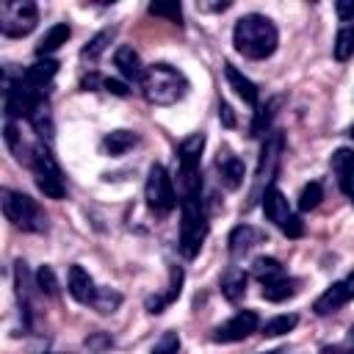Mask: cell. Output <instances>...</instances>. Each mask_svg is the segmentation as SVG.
Here are the masks:
<instances>
[{"instance_id":"16","label":"cell","mask_w":354,"mask_h":354,"mask_svg":"<svg viewBox=\"0 0 354 354\" xmlns=\"http://www.w3.org/2000/svg\"><path fill=\"white\" fill-rule=\"evenodd\" d=\"M66 290H69V296H72L75 301H80V304H91V299H94V293H97L94 279L88 277V271H86L83 266H72V268H69Z\"/></svg>"},{"instance_id":"27","label":"cell","mask_w":354,"mask_h":354,"mask_svg":"<svg viewBox=\"0 0 354 354\" xmlns=\"http://www.w3.org/2000/svg\"><path fill=\"white\" fill-rule=\"evenodd\" d=\"M113 36H116V28H105V30H100V33H97L86 47H83L80 58H83V61H88V64H91V61H97V58L105 53V47L113 41Z\"/></svg>"},{"instance_id":"20","label":"cell","mask_w":354,"mask_h":354,"mask_svg":"<svg viewBox=\"0 0 354 354\" xmlns=\"http://www.w3.org/2000/svg\"><path fill=\"white\" fill-rule=\"evenodd\" d=\"M55 72H58V61H53V58H39L33 66H28L25 72H22V83H28L30 88H36V91H41L53 77H55Z\"/></svg>"},{"instance_id":"7","label":"cell","mask_w":354,"mask_h":354,"mask_svg":"<svg viewBox=\"0 0 354 354\" xmlns=\"http://www.w3.org/2000/svg\"><path fill=\"white\" fill-rule=\"evenodd\" d=\"M279 158H282V133L279 130H268L263 149H260V160H257V174H254V188H252V199L249 205H254L257 199H263V194L274 185V174L279 169Z\"/></svg>"},{"instance_id":"22","label":"cell","mask_w":354,"mask_h":354,"mask_svg":"<svg viewBox=\"0 0 354 354\" xmlns=\"http://www.w3.org/2000/svg\"><path fill=\"white\" fill-rule=\"evenodd\" d=\"M69 36H72V30H69L66 22H58V25L47 28V33H44V36L39 39V44H36V55H39V58H47V55L55 53L61 44H66Z\"/></svg>"},{"instance_id":"32","label":"cell","mask_w":354,"mask_h":354,"mask_svg":"<svg viewBox=\"0 0 354 354\" xmlns=\"http://www.w3.org/2000/svg\"><path fill=\"white\" fill-rule=\"evenodd\" d=\"M321 196H324L321 183H307V185L301 188V194H299V210H313V207H318Z\"/></svg>"},{"instance_id":"37","label":"cell","mask_w":354,"mask_h":354,"mask_svg":"<svg viewBox=\"0 0 354 354\" xmlns=\"http://www.w3.org/2000/svg\"><path fill=\"white\" fill-rule=\"evenodd\" d=\"M321 354H354V343H340V346H324Z\"/></svg>"},{"instance_id":"35","label":"cell","mask_w":354,"mask_h":354,"mask_svg":"<svg viewBox=\"0 0 354 354\" xmlns=\"http://www.w3.org/2000/svg\"><path fill=\"white\" fill-rule=\"evenodd\" d=\"M149 14H155V17H166V19H171V22H183V8H180V3H149Z\"/></svg>"},{"instance_id":"41","label":"cell","mask_w":354,"mask_h":354,"mask_svg":"<svg viewBox=\"0 0 354 354\" xmlns=\"http://www.w3.org/2000/svg\"><path fill=\"white\" fill-rule=\"evenodd\" d=\"M343 282H346V290H348V296L354 299V271H351V274H348V277H346Z\"/></svg>"},{"instance_id":"42","label":"cell","mask_w":354,"mask_h":354,"mask_svg":"<svg viewBox=\"0 0 354 354\" xmlns=\"http://www.w3.org/2000/svg\"><path fill=\"white\" fill-rule=\"evenodd\" d=\"M266 354H288L285 348H274V351H266Z\"/></svg>"},{"instance_id":"44","label":"cell","mask_w":354,"mask_h":354,"mask_svg":"<svg viewBox=\"0 0 354 354\" xmlns=\"http://www.w3.org/2000/svg\"><path fill=\"white\" fill-rule=\"evenodd\" d=\"M348 136H351V138H354V124H351V127H348Z\"/></svg>"},{"instance_id":"9","label":"cell","mask_w":354,"mask_h":354,"mask_svg":"<svg viewBox=\"0 0 354 354\" xmlns=\"http://www.w3.org/2000/svg\"><path fill=\"white\" fill-rule=\"evenodd\" d=\"M39 22V11L33 3H3V17H0V30L8 39H22L28 36Z\"/></svg>"},{"instance_id":"15","label":"cell","mask_w":354,"mask_h":354,"mask_svg":"<svg viewBox=\"0 0 354 354\" xmlns=\"http://www.w3.org/2000/svg\"><path fill=\"white\" fill-rule=\"evenodd\" d=\"M263 232L257 230V227H252V224H238L232 232H230V238H227V243H230V254L232 257H243L246 252H252L257 243H263Z\"/></svg>"},{"instance_id":"12","label":"cell","mask_w":354,"mask_h":354,"mask_svg":"<svg viewBox=\"0 0 354 354\" xmlns=\"http://www.w3.org/2000/svg\"><path fill=\"white\" fill-rule=\"evenodd\" d=\"M113 64L119 69V75L127 80V83H144V75H147V66L141 64L138 53L127 44H122L116 53H113Z\"/></svg>"},{"instance_id":"45","label":"cell","mask_w":354,"mask_h":354,"mask_svg":"<svg viewBox=\"0 0 354 354\" xmlns=\"http://www.w3.org/2000/svg\"><path fill=\"white\" fill-rule=\"evenodd\" d=\"M351 202H354V196H351Z\"/></svg>"},{"instance_id":"28","label":"cell","mask_w":354,"mask_h":354,"mask_svg":"<svg viewBox=\"0 0 354 354\" xmlns=\"http://www.w3.org/2000/svg\"><path fill=\"white\" fill-rule=\"evenodd\" d=\"M252 274H254L263 285H268V282H274V279L285 277V274H282L279 260H274V257H257V260L252 263Z\"/></svg>"},{"instance_id":"1","label":"cell","mask_w":354,"mask_h":354,"mask_svg":"<svg viewBox=\"0 0 354 354\" xmlns=\"http://www.w3.org/2000/svg\"><path fill=\"white\" fill-rule=\"evenodd\" d=\"M232 44H235V50L243 58L263 61V58L274 55V50L279 44V33H277V25L268 17H263V14H246L232 28Z\"/></svg>"},{"instance_id":"18","label":"cell","mask_w":354,"mask_h":354,"mask_svg":"<svg viewBox=\"0 0 354 354\" xmlns=\"http://www.w3.org/2000/svg\"><path fill=\"white\" fill-rule=\"evenodd\" d=\"M263 210H266V218L268 221H274L279 230L288 224V218L293 216L290 213V207H288V199H285V194L277 188V185H271L266 194H263Z\"/></svg>"},{"instance_id":"2","label":"cell","mask_w":354,"mask_h":354,"mask_svg":"<svg viewBox=\"0 0 354 354\" xmlns=\"http://www.w3.org/2000/svg\"><path fill=\"white\" fill-rule=\"evenodd\" d=\"M141 88L152 105H174L188 94V80L171 64H152L147 66Z\"/></svg>"},{"instance_id":"17","label":"cell","mask_w":354,"mask_h":354,"mask_svg":"<svg viewBox=\"0 0 354 354\" xmlns=\"http://www.w3.org/2000/svg\"><path fill=\"white\" fill-rule=\"evenodd\" d=\"M351 301V296H348V290H346V282L340 279V282H332L318 299H315V304H313V310H315V315H332V313H337L343 304H348Z\"/></svg>"},{"instance_id":"4","label":"cell","mask_w":354,"mask_h":354,"mask_svg":"<svg viewBox=\"0 0 354 354\" xmlns=\"http://www.w3.org/2000/svg\"><path fill=\"white\" fill-rule=\"evenodd\" d=\"M3 213L6 218L22 230V232H44L47 230V216L44 210L39 207L36 199H30L28 194L22 191H11V188H3Z\"/></svg>"},{"instance_id":"3","label":"cell","mask_w":354,"mask_h":354,"mask_svg":"<svg viewBox=\"0 0 354 354\" xmlns=\"http://www.w3.org/2000/svg\"><path fill=\"white\" fill-rule=\"evenodd\" d=\"M207 238V213L202 207L199 196H185L183 199V213H180V252L183 257H196L202 243Z\"/></svg>"},{"instance_id":"25","label":"cell","mask_w":354,"mask_h":354,"mask_svg":"<svg viewBox=\"0 0 354 354\" xmlns=\"http://www.w3.org/2000/svg\"><path fill=\"white\" fill-rule=\"evenodd\" d=\"M296 290H299V279H293V277H279V279L263 285V299H268V301H285V299L296 296Z\"/></svg>"},{"instance_id":"19","label":"cell","mask_w":354,"mask_h":354,"mask_svg":"<svg viewBox=\"0 0 354 354\" xmlns=\"http://www.w3.org/2000/svg\"><path fill=\"white\" fill-rule=\"evenodd\" d=\"M180 290H183V268H180V266H171V268H169V288H166L163 293H158V296H149V299H147V310H149V313H163L166 304L177 301Z\"/></svg>"},{"instance_id":"33","label":"cell","mask_w":354,"mask_h":354,"mask_svg":"<svg viewBox=\"0 0 354 354\" xmlns=\"http://www.w3.org/2000/svg\"><path fill=\"white\" fill-rule=\"evenodd\" d=\"M36 290L39 293H47V296H55L58 293V282H55V274L50 266H41L36 271Z\"/></svg>"},{"instance_id":"31","label":"cell","mask_w":354,"mask_h":354,"mask_svg":"<svg viewBox=\"0 0 354 354\" xmlns=\"http://www.w3.org/2000/svg\"><path fill=\"white\" fill-rule=\"evenodd\" d=\"M299 324V315H277V318H271V321H266L263 324V335L266 337H279V335H285V332H290L293 326Z\"/></svg>"},{"instance_id":"8","label":"cell","mask_w":354,"mask_h":354,"mask_svg":"<svg viewBox=\"0 0 354 354\" xmlns=\"http://www.w3.org/2000/svg\"><path fill=\"white\" fill-rule=\"evenodd\" d=\"M144 199H147V207L158 216V218H166L174 205H177V194H174V185H171V177L169 171L155 163L147 174V185H144Z\"/></svg>"},{"instance_id":"5","label":"cell","mask_w":354,"mask_h":354,"mask_svg":"<svg viewBox=\"0 0 354 354\" xmlns=\"http://www.w3.org/2000/svg\"><path fill=\"white\" fill-rule=\"evenodd\" d=\"M202 149H205V133H191L177 147L183 199L185 196H199V160H202Z\"/></svg>"},{"instance_id":"13","label":"cell","mask_w":354,"mask_h":354,"mask_svg":"<svg viewBox=\"0 0 354 354\" xmlns=\"http://www.w3.org/2000/svg\"><path fill=\"white\" fill-rule=\"evenodd\" d=\"M14 285H17V299L22 304V315H25V324H30V315H33V288H36V277H30L28 266L22 260L14 263Z\"/></svg>"},{"instance_id":"10","label":"cell","mask_w":354,"mask_h":354,"mask_svg":"<svg viewBox=\"0 0 354 354\" xmlns=\"http://www.w3.org/2000/svg\"><path fill=\"white\" fill-rule=\"evenodd\" d=\"M254 329H257V315L252 310H241L230 321H224L213 329V340L216 343H238V340L249 337Z\"/></svg>"},{"instance_id":"11","label":"cell","mask_w":354,"mask_h":354,"mask_svg":"<svg viewBox=\"0 0 354 354\" xmlns=\"http://www.w3.org/2000/svg\"><path fill=\"white\" fill-rule=\"evenodd\" d=\"M216 166H218V174H221V183L224 188L235 191L243 185V177H246V169H243V160L238 155H232L227 147L218 149V158H216Z\"/></svg>"},{"instance_id":"14","label":"cell","mask_w":354,"mask_h":354,"mask_svg":"<svg viewBox=\"0 0 354 354\" xmlns=\"http://www.w3.org/2000/svg\"><path fill=\"white\" fill-rule=\"evenodd\" d=\"M332 171L337 177V185L346 196H354V152L340 147L332 155Z\"/></svg>"},{"instance_id":"36","label":"cell","mask_w":354,"mask_h":354,"mask_svg":"<svg viewBox=\"0 0 354 354\" xmlns=\"http://www.w3.org/2000/svg\"><path fill=\"white\" fill-rule=\"evenodd\" d=\"M218 119L224 122V127H235V116H232V108L227 102L218 105Z\"/></svg>"},{"instance_id":"38","label":"cell","mask_w":354,"mask_h":354,"mask_svg":"<svg viewBox=\"0 0 354 354\" xmlns=\"http://www.w3.org/2000/svg\"><path fill=\"white\" fill-rule=\"evenodd\" d=\"M102 88H105V91H111V94H119V97H124V94H127V86H124V83H119V80H105V83H102Z\"/></svg>"},{"instance_id":"39","label":"cell","mask_w":354,"mask_h":354,"mask_svg":"<svg viewBox=\"0 0 354 354\" xmlns=\"http://www.w3.org/2000/svg\"><path fill=\"white\" fill-rule=\"evenodd\" d=\"M335 8H337V17L340 19H351L354 17V3H337Z\"/></svg>"},{"instance_id":"43","label":"cell","mask_w":354,"mask_h":354,"mask_svg":"<svg viewBox=\"0 0 354 354\" xmlns=\"http://www.w3.org/2000/svg\"><path fill=\"white\" fill-rule=\"evenodd\" d=\"M348 340H351V343H354V326H351V329H348Z\"/></svg>"},{"instance_id":"23","label":"cell","mask_w":354,"mask_h":354,"mask_svg":"<svg viewBox=\"0 0 354 354\" xmlns=\"http://www.w3.org/2000/svg\"><path fill=\"white\" fill-rule=\"evenodd\" d=\"M246 282H249V277H246V271L243 268H227V274L221 277V293H224V299L227 301H238V299H243V293H246Z\"/></svg>"},{"instance_id":"40","label":"cell","mask_w":354,"mask_h":354,"mask_svg":"<svg viewBox=\"0 0 354 354\" xmlns=\"http://www.w3.org/2000/svg\"><path fill=\"white\" fill-rule=\"evenodd\" d=\"M88 346H111V337H91V340H86Z\"/></svg>"},{"instance_id":"34","label":"cell","mask_w":354,"mask_h":354,"mask_svg":"<svg viewBox=\"0 0 354 354\" xmlns=\"http://www.w3.org/2000/svg\"><path fill=\"white\" fill-rule=\"evenodd\" d=\"M177 351H180V335L174 329L163 332L158 337V343L152 346V354H177Z\"/></svg>"},{"instance_id":"21","label":"cell","mask_w":354,"mask_h":354,"mask_svg":"<svg viewBox=\"0 0 354 354\" xmlns=\"http://www.w3.org/2000/svg\"><path fill=\"white\" fill-rule=\"evenodd\" d=\"M224 77H227L230 88H232L246 105H257V88H254V83H252L243 72H238L232 64H224Z\"/></svg>"},{"instance_id":"26","label":"cell","mask_w":354,"mask_h":354,"mask_svg":"<svg viewBox=\"0 0 354 354\" xmlns=\"http://www.w3.org/2000/svg\"><path fill=\"white\" fill-rule=\"evenodd\" d=\"M282 105V97H271L268 102L257 105V113H254V122H252V136H266L268 127H271V119L277 113V108Z\"/></svg>"},{"instance_id":"6","label":"cell","mask_w":354,"mask_h":354,"mask_svg":"<svg viewBox=\"0 0 354 354\" xmlns=\"http://www.w3.org/2000/svg\"><path fill=\"white\" fill-rule=\"evenodd\" d=\"M30 169H33V177H36V185L44 196L50 199H64L66 188H64V177H61V169L53 158V152L44 147V144H36L30 149V158H28Z\"/></svg>"},{"instance_id":"29","label":"cell","mask_w":354,"mask_h":354,"mask_svg":"<svg viewBox=\"0 0 354 354\" xmlns=\"http://www.w3.org/2000/svg\"><path fill=\"white\" fill-rule=\"evenodd\" d=\"M119 304H122V293H116V290H111V288H97V293H94V299H91V307H94L97 313H102V315L113 313Z\"/></svg>"},{"instance_id":"30","label":"cell","mask_w":354,"mask_h":354,"mask_svg":"<svg viewBox=\"0 0 354 354\" xmlns=\"http://www.w3.org/2000/svg\"><path fill=\"white\" fill-rule=\"evenodd\" d=\"M332 55H335V61H348L354 55V28H340L337 30Z\"/></svg>"},{"instance_id":"24","label":"cell","mask_w":354,"mask_h":354,"mask_svg":"<svg viewBox=\"0 0 354 354\" xmlns=\"http://www.w3.org/2000/svg\"><path fill=\"white\" fill-rule=\"evenodd\" d=\"M136 144H138V136L136 133H130V130H111L102 138V152L105 155H124Z\"/></svg>"}]
</instances>
